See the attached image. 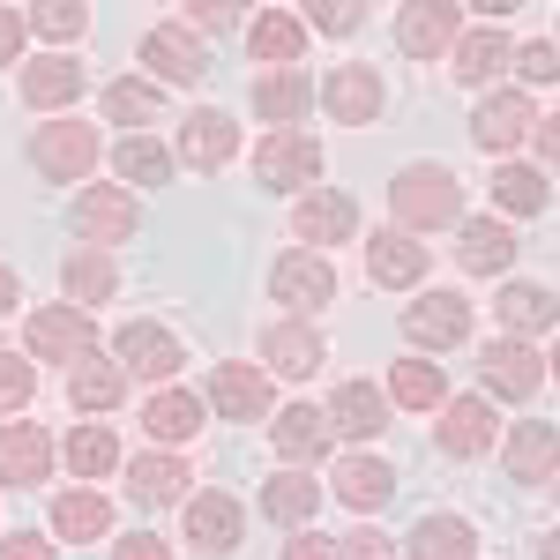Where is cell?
Here are the masks:
<instances>
[{
    "instance_id": "1",
    "label": "cell",
    "mask_w": 560,
    "mask_h": 560,
    "mask_svg": "<svg viewBox=\"0 0 560 560\" xmlns=\"http://www.w3.org/2000/svg\"><path fill=\"white\" fill-rule=\"evenodd\" d=\"M388 210L404 232H441V224H464V187L448 165H404L388 179Z\"/></svg>"
},
{
    "instance_id": "2",
    "label": "cell",
    "mask_w": 560,
    "mask_h": 560,
    "mask_svg": "<svg viewBox=\"0 0 560 560\" xmlns=\"http://www.w3.org/2000/svg\"><path fill=\"white\" fill-rule=\"evenodd\" d=\"M255 179L261 187H277V195H300V187H314V179H322V142H314V135H261L255 142Z\"/></svg>"
},
{
    "instance_id": "3",
    "label": "cell",
    "mask_w": 560,
    "mask_h": 560,
    "mask_svg": "<svg viewBox=\"0 0 560 560\" xmlns=\"http://www.w3.org/2000/svg\"><path fill=\"white\" fill-rule=\"evenodd\" d=\"M396 45H404L411 60H441V52H456V45H464V15H456V0H404V8H396Z\"/></svg>"
},
{
    "instance_id": "4",
    "label": "cell",
    "mask_w": 560,
    "mask_h": 560,
    "mask_svg": "<svg viewBox=\"0 0 560 560\" xmlns=\"http://www.w3.org/2000/svg\"><path fill=\"white\" fill-rule=\"evenodd\" d=\"M31 165H38L45 179H83L90 165H97V128H90V120H45V128L31 135Z\"/></svg>"
},
{
    "instance_id": "5",
    "label": "cell",
    "mask_w": 560,
    "mask_h": 560,
    "mask_svg": "<svg viewBox=\"0 0 560 560\" xmlns=\"http://www.w3.org/2000/svg\"><path fill=\"white\" fill-rule=\"evenodd\" d=\"M322 105H329V120L366 128V120H382L388 90H382V75H374L366 60H345V68H329V75H322Z\"/></svg>"
},
{
    "instance_id": "6",
    "label": "cell",
    "mask_w": 560,
    "mask_h": 560,
    "mask_svg": "<svg viewBox=\"0 0 560 560\" xmlns=\"http://www.w3.org/2000/svg\"><path fill=\"white\" fill-rule=\"evenodd\" d=\"M75 232H83L90 247H120L142 232V202H135L128 187H83V202H75Z\"/></svg>"
},
{
    "instance_id": "7",
    "label": "cell",
    "mask_w": 560,
    "mask_h": 560,
    "mask_svg": "<svg viewBox=\"0 0 560 560\" xmlns=\"http://www.w3.org/2000/svg\"><path fill=\"white\" fill-rule=\"evenodd\" d=\"M478 374H486V388H493V396L530 404V396H538V382H546V359L523 345V337H493V345L478 351Z\"/></svg>"
},
{
    "instance_id": "8",
    "label": "cell",
    "mask_w": 560,
    "mask_h": 560,
    "mask_svg": "<svg viewBox=\"0 0 560 560\" xmlns=\"http://www.w3.org/2000/svg\"><path fill=\"white\" fill-rule=\"evenodd\" d=\"M404 337L427 345V351L464 345V337H471V300H464V292H427V300H411L404 306Z\"/></svg>"
},
{
    "instance_id": "9",
    "label": "cell",
    "mask_w": 560,
    "mask_h": 560,
    "mask_svg": "<svg viewBox=\"0 0 560 560\" xmlns=\"http://www.w3.org/2000/svg\"><path fill=\"white\" fill-rule=\"evenodd\" d=\"M113 359H120L128 374H142V382H173L179 366H187L179 337H173V329H158V322H128V329L113 337Z\"/></svg>"
},
{
    "instance_id": "10",
    "label": "cell",
    "mask_w": 560,
    "mask_h": 560,
    "mask_svg": "<svg viewBox=\"0 0 560 560\" xmlns=\"http://www.w3.org/2000/svg\"><path fill=\"white\" fill-rule=\"evenodd\" d=\"M210 404L224 411V419H277V411H269V404H277L269 366H240V359L210 366Z\"/></svg>"
},
{
    "instance_id": "11",
    "label": "cell",
    "mask_w": 560,
    "mask_h": 560,
    "mask_svg": "<svg viewBox=\"0 0 560 560\" xmlns=\"http://www.w3.org/2000/svg\"><path fill=\"white\" fill-rule=\"evenodd\" d=\"M142 60H150L165 83H202V75H210V45L195 38L187 23H158V31H142Z\"/></svg>"
},
{
    "instance_id": "12",
    "label": "cell",
    "mask_w": 560,
    "mask_h": 560,
    "mask_svg": "<svg viewBox=\"0 0 560 560\" xmlns=\"http://www.w3.org/2000/svg\"><path fill=\"white\" fill-rule=\"evenodd\" d=\"M247 538V509L232 493H187V546L195 553H232Z\"/></svg>"
},
{
    "instance_id": "13",
    "label": "cell",
    "mask_w": 560,
    "mask_h": 560,
    "mask_svg": "<svg viewBox=\"0 0 560 560\" xmlns=\"http://www.w3.org/2000/svg\"><path fill=\"white\" fill-rule=\"evenodd\" d=\"M269 441H277V456H284V464H322V456H329V441H337V419H329V411H314V404H284V411L269 419Z\"/></svg>"
},
{
    "instance_id": "14",
    "label": "cell",
    "mask_w": 560,
    "mask_h": 560,
    "mask_svg": "<svg viewBox=\"0 0 560 560\" xmlns=\"http://www.w3.org/2000/svg\"><path fill=\"white\" fill-rule=\"evenodd\" d=\"M523 135H538V113H530V97H523V90H493V97L471 113V142H478V150H493V158H501V150H516Z\"/></svg>"
},
{
    "instance_id": "15",
    "label": "cell",
    "mask_w": 560,
    "mask_h": 560,
    "mask_svg": "<svg viewBox=\"0 0 560 560\" xmlns=\"http://www.w3.org/2000/svg\"><path fill=\"white\" fill-rule=\"evenodd\" d=\"M269 292L284 306H322V300H337V269H329V255H314V247H292V255H277V269H269Z\"/></svg>"
},
{
    "instance_id": "16",
    "label": "cell",
    "mask_w": 560,
    "mask_h": 560,
    "mask_svg": "<svg viewBox=\"0 0 560 560\" xmlns=\"http://www.w3.org/2000/svg\"><path fill=\"white\" fill-rule=\"evenodd\" d=\"M75 97H83V60H75V52H38V60H23V105L60 113V105H75Z\"/></svg>"
},
{
    "instance_id": "17",
    "label": "cell",
    "mask_w": 560,
    "mask_h": 560,
    "mask_svg": "<svg viewBox=\"0 0 560 560\" xmlns=\"http://www.w3.org/2000/svg\"><path fill=\"white\" fill-rule=\"evenodd\" d=\"M493 433H501V419H493L486 396H448L441 404V456H486Z\"/></svg>"
},
{
    "instance_id": "18",
    "label": "cell",
    "mask_w": 560,
    "mask_h": 560,
    "mask_svg": "<svg viewBox=\"0 0 560 560\" xmlns=\"http://www.w3.org/2000/svg\"><path fill=\"white\" fill-rule=\"evenodd\" d=\"M31 359H90V314L83 306H38L31 314Z\"/></svg>"
},
{
    "instance_id": "19",
    "label": "cell",
    "mask_w": 560,
    "mask_h": 560,
    "mask_svg": "<svg viewBox=\"0 0 560 560\" xmlns=\"http://www.w3.org/2000/svg\"><path fill=\"white\" fill-rule=\"evenodd\" d=\"M232 150H240V128H232L217 105H195V113L179 120V158H187V165L217 173V165H232Z\"/></svg>"
},
{
    "instance_id": "20",
    "label": "cell",
    "mask_w": 560,
    "mask_h": 560,
    "mask_svg": "<svg viewBox=\"0 0 560 560\" xmlns=\"http://www.w3.org/2000/svg\"><path fill=\"white\" fill-rule=\"evenodd\" d=\"M52 433H38L31 419L23 427H0V486H38V478H52Z\"/></svg>"
},
{
    "instance_id": "21",
    "label": "cell",
    "mask_w": 560,
    "mask_h": 560,
    "mask_svg": "<svg viewBox=\"0 0 560 560\" xmlns=\"http://www.w3.org/2000/svg\"><path fill=\"white\" fill-rule=\"evenodd\" d=\"M187 464L179 456H165V448H150V456H135L128 464V501L135 509H173V501H187Z\"/></svg>"
},
{
    "instance_id": "22",
    "label": "cell",
    "mask_w": 560,
    "mask_h": 560,
    "mask_svg": "<svg viewBox=\"0 0 560 560\" xmlns=\"http://www.w3.org/2000/svg\"><path fill=\"white\" fill-rule=\"evenodd\" d=\"M456 261H464L471 277H501V269L516 261V232H509L501 217H464V232H456Z\"/></svg>"
},
{
    "instance_id": "23",
    "label": "cell",
    "mask_w": 560,
    "mask_h": 560,
    "mask_svg": "<svg viewBox=\"0 0 560 560\" xmlns=\"http://www.w3.org/2000/svg\"><path fill=\"white\" fill-rule=\"evenodd\" d=\"M509 478H523V486H546V478H560V427H546V419H523V427L509 433Z\"/></svg>"
},
{
    "instance_id": "24",
    "label": "cell",
    "mask_w": 560,
    "mask_h": 560,
    "mask_svg": "<svg viewBox=\"0 0 560 560\" xmlns=\"http://www.w3.org/2000/svg\"><path fill=\"white\" fill-rule=\"evenodd\" d=\"M292 232H300V240H314V255H329L337 240H351V232H359V210H351V195H300Z\"/></svg>"
},
{
    "instance_id": "25",
    "label": "cell",
    "mask_w": 560,
    "mask_h": 560,
    "mask_svg": "<svg viewBox=\"0 0 560 560\" xmlns=\"http://www.w3.org/2000/svg\"><path fill=\"white\" fill-rule=\"evenodd\" d=\"M120 396H128V366L120 359H75L68 366V404L75 411H120Z\"/></svg>"
},
{
    "instance_id": "26",
    "label": "cell",
    "mask_w": 560,
    "mask_h": 560,
    "mask_svg": "<svg viewBox=\"0 0 560 560\" xmlns=\"http://www.w3.org/2000/svg\"><path fill=\"white\" fill-rule=\"evenodd\" d=\"M247 52H255V60H269V68L284 75V68H292V60L306 52V15H284V8H261L255 23H247Z\"/></svg>"
},
{
    "instance_id": "27",
    "label": "cell",
    "mask_w": 560,
    "mask_h": 560,
    "mask_svg": "<svg viewBox=\"0 0 560 560\" xmlns=\"http://www.w3.org/2000/svg\"><path fill=\"white\" fill-rule=\"evenodd\" d=\"M314 97H322V90L306 83L300 68H284V75H255V113H261V120H277V135H292V120L314 113Z\"/></svg>"
},
{
    "instance_id": "28",
    "label": "cell",
    "mask_w": 560,
    "mask_h": 560,
    "mask_svg": "<svg viewBox=\"0 0 560 560\" xmlns=\"http://www.w3.org/2000/svg\"><path fill=\"white\" fill-rule=\"evenodd\" d=\"M261 359H269V374L306 382V374L322 366V337H314L306 322H277V329H261Z\"/></svg>"
},
{
    "instance_id": "29",
    "label": "cell",
    "mask_w": 560,
    "mask_h": 560,
    "mask_svg": "<svg viewBox=\"0 0 560 560\" xmlns=\"http://www.w3.org/2000/svg\"><path fill=\"white\" fill-rule=\"evenodd\" d=\"M366 277L388 284V292H404V284H419V277H427V247H419V240H404V232H382V240H366Z\"/></svg>"
},
{
    "instance_id": "30",
    "label": "cell",
    "mask_w": 560,
    "mask_h": 560,
    "mask_svg": "<svg viewBox=\"0 0 560 560\" xmlns=\"http://www.w3.org/2000/svg\"><path fill=\"white\" fill-rule=\"evenodd\" d=\"M105 530H113V501H105V493L75 486V493H60V501H52V538L90 546V538H105Z\"/></svg>"
},
{
    "instance_id": "31",
    "label": "cell",
    "mask_w": 560,
    "mask_h": 560,
    "mask_svg": "<svg viewBox=\"0 0 560 560\" xmlns=\"http://www.w3.org/2000/svg\"><path fill=\"white\" fill-rule=\"evenodd\" d=\"M388 493H396V471H388L382 456H345V464H337V501H345V509L366 516V509H382Z\"/></svg>"
},
{
    "instance_id": "32",
    "label": "cell",
    "mask_w": 560,
    "mask_h": 560,
    "mask_svg": "<svg viewBox=\"0 0 560 560\" xmlns=\"http://www.w3.org/2000/svg\"><path fill=\"white\" fill-rule=\"evenodd\" d=\"M448 60H456V75H464V83H493V75L516 60V45H509L501 23H486V31H464V45H456Z\"/></svg>"
},
{
    "instance_id": "33",
    "label": "cell",
    "mask_w": 560,
    "mask_h": 560,
    "mask_svg": "<svg viewBox=\"0 0 560 560\" xmlns=\"http://www.w3.org/2000/svg\"><path fill=\"white\" fill-rule=\"evenodd\" d=\"M142 433H158V441H195V433H202V396L158 388V396L142 404Z\"/></svg>"
},
{
    "instance_id": "34",
    "label": "cell",
    "mask_w": 560,
    "mask_h": 560,
    "mask_svg": "<svg viewBox=\"0 0 560 560\" xmlns=\"http://www.w3.org/2000/svg\"><path fill=\"white\" fill-rule=\"evenodd\" d=\"M60 284H68V300H75V306L90 314L97 300H113V292H120V269L97 255V247H83V255H68V261H60Z\"/></svg>"
},
{
    "instance_id": "35",
    "label": "cell",
    "mask_w": 560,
    "mask_h": 560,
    "mask_svg": "<svg viewBox=\"0 0 560 560\" xmlns=\"http://www.w3.org/2000/svg\"><path fill=\"white\" fill-rule=\"evenodd\" d=\"M314 509H322V478L284 471V478H269V486H261V516H269V523H292V530H300Z\"/></svg>"
},
{
    "instance_id": "36",
    "label": "cell",
    "mask_w": 560,
    "mask_h": 560,
    "mask_svg": "<svg viewBox=\"0 0 560 560\" xmlns=\"http://www.w3.org/2000/svg\"><path fill=\"white\" fill-rule=\"evenodd\" d=\"M478 538L464 516H419V530H411V560H471Z\"/></svg>"
},
{
    "instance_id": "37",
    "label": "cell",
    "mask_w": 560,
    "mask_h": 560,
    "mask_svg": "<svg viewBox=\"0 0 560 560\" xmlns=\"http://www.w3.org/2000/svg\"><path fill=\"white\" fill-rule=\"evenodd\" d=\"M501 322H509V337L553 329V322H560V300L546 292V284H501Z\"/></svg>"
},
{
    "instance_id": "38",
    "label": "cell",
    "mask_w": 560,
    "mask_h": 560,
    "mask_svg": "<svg viewBox=\"0 0 560 560\" xmlns=\"http://www.w3.org/2000/svg\"><path fill=\"white\" fill-rule=\"evenodd\" d=\"M329 419H337V433H351V441L382 433V388H374V382H345V388H337V404H329Z\"/></svg>"
},
{
    "instance_id": "39",
    "label": "cell",
    "mask_w": 560,
    "mask_h": 560,
    "mask_svg": "<svg viewBox=\"0 0 560 560\" xmlns=\"http://www.w3.org/2000/svg\"><path fill=\"white\" fill-rule=\"evenodd\" d=\"M388 396L411 404V411H441V404H448V388H441V366H433V359H404V366L388 374Z\"/></svg>"
},
{
    "instance_id": "40",
    "label": "cell",
    "mask_w": 560,
    "mask_h": 560,
    "mask_svg": "<svg viewBox=\"0 0 560 560\" xmlns=\"http://www.w3.org/2000/svg\"><path fill=\"white\" fill-rule=\"evenodd\" d=\"M60 456H68V471H75V478H105L113 464H120V441H113L105 427H75L68 441H60Z\"/></svg>"
},
{
    "instance_id": "41",
    "label": "cell",
    "mask_w": 560,
    "mask_h": 560,
    "mask_svg": "<svg viewBox=\"0 0 560 560\" xmlns=\"http://www.w3.org/2000/svg\"><path fill=\"white\" fill-rule=\"evenodd\" d=\"M105 120H120L128 135H142V120H158V83H142V75L105 83Z\"/></svg>"
},
{
    "instance_id": "42",
    "label": "cell",
    "mask_w": 560,
    "mask_h": 560,
    "mask_svg": "<svg viewBox=\"0 0 560 560\" xmlns=\"http://www.w3.org/2000/svg\"><path fill=\"white\" fill-rule=\"evenodd\" d=\"M538 217L546 210V173H530V165H501V179H493V217Z\"/></svg>"
},
{
    "instance_id": "43",
    "label": "cell",
    "mask_w": 560,
    "mask_h": 560,
    "mask_svg": "<svg viewBox=\"0 0 560 560\" xmlns=\"http://www.w3.org/2000/svg\"><path fill=\"white\" fill-rule=\"evenodd\" d=\"M113 165H120V179L165 187V179H173V150H165V142H150V135H128V142L113 150Z\"/></svg>"
},
{
    "instance_id": "44",
    "label": "cell",
    "mask_w": 560,
    "mask_h": 560,
    "mask_svg": "<svg viewBox=\"0 0 560 560\" xmlns=\"http://www.w3.org/2000/svg\"><path fill=\"white\" fill-rule=\"evenodd\" d=\"M31 31H38V38H83L90 15L75 0H45V8H31Z\"/></svg>"
},
{
    "instance_id": "45",
    "label": "cell",
    "mask_w": 560,
    "mask_h": 560,
    "mask_svg": "<svg viewBox=\"0 0 560 560\" xmlns=\"http://www.w3.org/2000/svg\"><path fill=\"white\" fill-rule=\"evenodd\" d=\"M366 23V8H351V0H306V31H329V38H351Z\"/></svg>"
},
{
    "instance_id": "46",
    "label": "cell",
    "mask_w": 560,
    "mask_h": 560,
    "mask_svg": "<svg viewBox=\"0 0 560 560\" xmlns=\"http://www.w3.org/2000/svg\"><path fill=\"white\" fill-rule=\"evenodd\" d=\"M31 388H38L31 359H23V351H0V411H23V404H31Z\"/></svg>"
},
{
    "instance_id": "47",
    "label": "cell",
    "mask_w": 560,
    "mask_h": 560,
    "mask_svg": "<svg viewBox=\"0 0 560 560\" xmlns=\"http://www.w3.org/2000/svg\"><path fill=\"white\" fill-rule=\"evenodd\" d=\"M516 68H523V83H560V45L553 38L516 45Z\"/></svg>"
},
{
    "instance_id": "48",
    "label": "cell",
    "mask_w": 560,
    "mask_h": 560,
    "mask_svg": "<svg viewBox=\"0 0 560 560\" xmlns=\"http://www.w3.org/2000/svg\"><path fill=\"white\" fill-rule=\"evenodd\" d=\"M337 560H388V538L359 523V530H345V538H337Z\"/></svg>"
},
{
    "instance_id": "49",
    "label": "cell",
    "mask_w": 560,
    "mask_h": 560,
    "mask_svg": "<svg viewBox=\"0 0 560 560\" xmlns=\"http://www.w3.org/2000/svg\"><path fill=\"white\" fill-rule=\"evenodd\" d=\"M0 560H60V546H52V538H31V530H23V538H0Z\"/></svg>"
},
{
    "instance_id": "50",
    "label": "cell",
    "mask_w": 560,
    "mask_h": 560,
    "mask_svg": "<svg viewBox=\"0 0 560 560\" xmlns=\"http://www.w3.org/2000/svg\"><path fill=\"white\" fill-rule=\"evenodd\" d=\"M23 31H31V15H23V8H0V60L23 52Z\"/></svg>"
},
{
    "instance_id": "51",
    "label": "cell",
    "mask_w": 560,
    "mask_h": 560,
    "mask_svg": "<svg viewBox=\"0 0 560 560\" xmlns=\"http://www.w3.org/2000/svg\"><path fill=\"white\" fill-rule=\"evenodd\" d=\"M113 560H173V553H165V538L135 530V538H120V546H113Z\"/></svg>"
},
{
    "instance_id": "52",
    "label": "cell",
    "mask_w": 560,
    "mask_h": 560,
    "mask_svg": "<svg viewBox=\"0 0 560 560\" xmlns=\"http://www.w3.org/2000/svg\"><path fill=\"white\" fill-rule=\"evenodd\" d=\"M232 23H240V8H202V0L187 8V31H232Z\"/></svg>"
},
{
    "instance_id": "53",
    "label": "cell",
    "mask_w": 560,
    "mask_h": 560,
    "mask_svg": "<svg viewBox=\"0 0 560 560\" xmlns=\"http://www.w3.org/2000/svg\"><path fill=\"white\" fill-rule=\"evenodd\" d=\"M284 560H337V546H329V538H314V530H300V538L284 546Z\"/></svg>"
},
{
    "instance_id": "54",
    "label": "cell",
    "mask_w": 560,
    "mask_h": 560,
    "mask_svg": "<svg viewBox=\"0 0 560 560\" xmlns=\"http://www.w3.org/2000/svg\"><path fill=\"white\" fill-rule=\"evenodd\" d=\"M538 150H546V165H560V113H553V120H538Z\"/></svg>"
},
{
    "instance_id": "55",
    "label": "cell",
    "mask_w": 560,
    "mask_h": 560,
    "mask_svg": "<svg viewBox=\"0 0 560 560\" xmlns=\"http://www.w3.org/2000/svg\"><path fill=\"white\" fill-rule=\"evenodd\" d=\"M15 300H23V284H15V269L0 261V314H15Z\"/></svg>"
},
{
    "instance_id": "56",
    "label": "cell",
    "mask_w": 560,
    "mask_h": 560,
    "mask_svg": "<svg viewBox=\"0 0 560 560\" xmlns=\"http://www.w3.org/2000/svg\"><path fill=\"white\" fill-rule=\"evenodd\" d=\"M538 553H546V560H560V530H553V538H546V546H538Z\"/></svg>"
},
{
    "instance_id": "57",
    "label": "cell",
    "mask_w": 560,
    "mask_h": 560,
    "mask_svg": "<svg viewBox=\"0 0 560 560\" xmlns=\"http://www.w3.org/2000/svg\"><path fill=\"white\" fill-rule=\"evenodd\" d=\"M553 374H560V351H553Z\"/></svg>"
},
{
    "instance_id": "58",
    "label": "cell",
    "mask_w": 560,
    "mask_h": 560,
    "mask_svg": "<svg viewBox=\"0 0 560 560\" xmlns=\"http://www.w3.org/2000/svg\"><path fill=\"white\" fill-rule=\"evenodd\" d=\"M553 486H560V478H553Z\"/></svg>"
},
{
    "instance_id": "59",
    "label": "cell",
    "mask_w": 560,
    "mask_h": 560,
    "mask_svg": "<svg viewBox=\"0 0 560 560\" xmlns=\"http://www.w3.org/2000/svg\"><path fill=\"white\" fill-rule=\"evenodd\" d=\"M553 45H560V38H553Z\"/></svg>"
}]
</instances>
